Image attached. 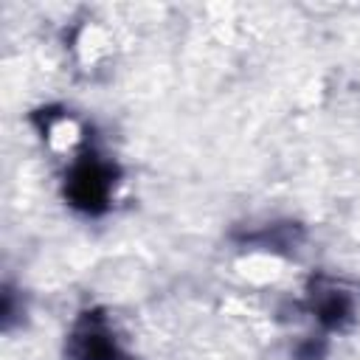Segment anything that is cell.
<instances>
[{"label": "cell", "instance_id": "3957f363", "mask_svg": "<svg viewBox=\"0 0 360 360\" xmlns=\"http://www.w3.org/2000/svg\"><path fill=\"white\" fill-rule=\"evenodd\" d=\"M312 312L318 315V321L329 329H340L352 312H354V304H352V295L343 292L335 281L329 278H318L312 284Z\"/></svg>", "mask_w": 360, "mask_h": 360}, {"label": "cell", "instance_id": "7a4b0ae2", "mask_svg": "<svg viewBox=\"0 0 360 360\" xmlns=\"http://www.w3.org/2000/svg\"><path fill=\"white\" fill-rule=\"evenodd\" d=\"M68 357L70 360H132L127 357L110 332V323L101 312H84L73 332L68 335Z\"/></svg>", "mask_w": 360, "mask_h": 360}, {"label": "cell", "instance_id": "6da1fadb", "mask_svg": "<svg viewBox=\"0 0 360 360\" xmlns=\"http://www.w3.org/2000/svg\"><path fill=\"white\" fill-rule=\"evenodd\" d=\"M112 186H115V166L90 149L70 166L65 177V197L73 208L84 214H101L110 205Z\"/></svg>", "mask_w": 360, "mask_h": 360}]
</instances>
